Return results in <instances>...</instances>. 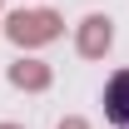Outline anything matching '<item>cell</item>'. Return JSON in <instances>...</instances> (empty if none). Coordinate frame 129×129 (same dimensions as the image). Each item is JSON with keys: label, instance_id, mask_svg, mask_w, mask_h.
<instances>
[{"label": "cell", "instance_id": "cell-2", "mask_svg": "<svg viewBox=\"0 0 129 129\" xmlns=\"http://www.w3.org/2000/svg\"><path fill=\"white\" fill-rule=\"evenodd\" d=\"M75 50H80V60H104L114 50V20L109 15H84L80 25H75Z\"/></svg>", "mask_w": 129, "mask_h": 129}, {"label": "cell", "instance_id": "cell-3", "mask_svg": "<svg viewBox=\"0 0 129 129\" xmlns=\"http://www.w3.org/2000/svg\"><path fill=\"white\" fill-rule=\"evenodd\" d=\"M5 80L15 84V89H25V94H45L50 84H55V70L45 60H35V55H20V60L5 64Z\"/></svg>", "mask_w": 129, "mask_h": 129}, {"label": "cell", "instance_id": "cell-4", "mask_svg": "<svg viewBox=\"0 0 129 129\" xmlns=\"http://www.w3.org/2000/svg\"><path fill=\"white\" fill-rule=\"evenodd\" d=\"M104 119L119 124V129H129V70H119L104 84Z\"/></svg>", "mask_w": 129, "mask_h": 129}, {"label": "cell", "instance_id": "cell-5", "mask_svg": "<svg viewBox=\"0 0 129 129\" xmlns=\"http://www.w3.org/2000/svg\"><path fill=\"white\" fill-rule=\"evenodd\" d=\"M55 129H89V119H80V114H64V119H60Z\"/></svg>", "mask_w": 129, "mask_h": 129}, {"label": "cell", "instance_id": "cell-6", "mask_svg": "<svg viewBox=\"0 0 129 129\" xmlns=\"http://www.w3.org/2000/svg\"><path fill=\"white\" fill-rule=\"evenodd\" d=\"M0 129H25V124H0Z\"/></svg>", "mask_w": 129, "mask_h": 129}, {"label": "cell", "instance_id": "cell-1", "mask_svg": "<svg viewBox=\"0 0 129 129\" xmlns=\"http://www.w3.org/2000/svg\"><path fill=\"white\" fill-rule=\"evenodd\" d=\"M64 35V20L60 10H10L5 15V40L20 50H40V45H55Z\"/></svg>", "mask_w": 129, "mask_h": 129}]
</instances>
